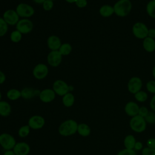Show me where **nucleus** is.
I'll use <instances>...</instances> for the list:
<instances>
[{
    "label": "nucleus",
    "mask_w": 155,
    "mask_h": 155,
    "mask_svg": "<svg viewBox=\"0 0 155 155\" xmlns=\"http://www.w3.org/2000/svg\"><path fill=\"white\" fill-rule=\"evenodd\" d=\"M12 113L11 105L5 101H0V116L4 117H8Z\"/></svg>",
    "instance_id": "6ab92c4d"
},
{
    "label": "nucleus",
    "mask_w": 155,
    "mask_h": 155,
    "mask_svg": "<svg viewBox=\"0 0 155 155\" xmlns=\"http://www.w3.org/2000/svg\"><path fill=\"white\" fill-rule=\"evenodd\" d=\"M142 87V82L139 77H132L128 82L127 87L128 91L133 94L139 91Z\"/></svg>",
    "instance_id": "4468645a"
},
{
    "label": "nucleus",
    "mask_w": 155,
    "mask_h": 155,
    "mask_svg": "<svg viewBox=\"0 0 155 155\" xmlns=\"http://www.w3.org/2000/svg\"><path fill=\"white\" fill-rule=\"evenodd\" d=\"M48 64L52 67H57L60 65L62 61V55L58 50L50 51L47 57Z\"/></svg>",
    "instance_id": "f8f14e48"
},
{
    "label": "nucleus",
    "mask_w": 155,
    "mask_h": 155,
    "mask_svg": "<svg viewBox=\"0 0 155 155\" xmlns=\"http://www.w3.org/2000/svg\"><path fill=\"white\" fill-rule=\"evenodd\" d=\"M48 72V67L45 64L39 63L34 67L32 74L35 79L38 80H42L47 76Z\"/></svg>",
    "instance_id": "6e6552de"
},
{
    "label": "nucleus",
    "mask_w": 155,
    "mask_h": 155,
    "mask_svg": "<svg viewBox=\"0 0 155 155\" xmlns=\"http://www.w3.org/2000/svg\"><path fill=\"white\" fill-rule=\"evenodd\" d=\"M45 124L44 117L41 115L31 116L28 120L27 125L31 130H39L44 127Z\"/></svg>",
    "instance_id": "9b49d317"
},
{
    "label": "nucleus",
    "mask_w": 155,
    "mask_h": 155,
    "mask_svg": "<svg viewBox=\"0 0 155 155\" xmlns=\"http://www.w3.org/2000/svg\"><path fill=\"white\" fill-rule=\"evenodd\" d=\"M51 1H56V0H51Z\"/></svg>",
    "instance_id": "3c124183"
},
{
    "label": "nucleus",
    "mask_w": 155,
    "mask_h": 155,
    "mask_svg": "<svg viewBox=\"0 0 155 155\" xmlns=\"http://www.w3.org/2000/svg\"><path fill=\"white\" fill-rule=\"evenodd\" d=\"M147 145H148V147H150L151 148H155V139L154 138L149 139L147 142Z\"/></svg>",
    "instance_id": "58836bf2"
},
{
    "label": "nucleus",
    "mask_w": 155,
    "mask_h": 155,
    "mask_svg": "<svg viewBox=\"0 0 155 155\" xmlns=\"http://www.w3.org/2000/svg\"><path fill=\"white\" fill-rule=\"evenodd\" d=\"M125 113L130 116H134L138 114L139 107L138 105L133 101L128 102L125 106Z\"/></svg>",
    "instance_id": "a211bd4d"
},
{
    "label": "nucleus",
    "mask_w": 155,
    "mask_h": 155,
    "mask_svg": "<svg viewBox=\"0 0 155 155\" xmlns=\"http://www.w3.org/2000/svg\"><path fill=\"white\" fill-rule=\"evenodd\" d=\"M6 80V76L5 73L0 70V85L4 84Z\"/></svg>",
    "instance_id": "ea45409f"
},
{
    "label": "nucleus",
    "mask_w": 155,
    "mask_h": 155,
    "mask_svg": "<svg viewBox=\"0 0 155 155\" xmlns=\"http://www.w3.org/2000/svg\"><path fill=\"white\" fill-rule=\"evenodd\" d=\"M146 122L149 124H154L155 123V113L153 112L149 111L147 115L144 117Z\"/></svg>",
    "instance_id": "473e14b6"
},
{
    "label": "nucleus",
    "mask_w": 155,
    "mask_h": 155,
    "mask_svg": "<svg viewBox=\"0 0 155 155\" xmlns=\"http://www.w3.org/2000/svg\"><path fill=\"white\" fill-rule=\"evenodd\" d=\"M148 112L149 111H148V109L145 107H141L140 108H139L138 115H139L143 117H145L147 115Z\"/></svg>",
    "instance_id": "4c0bfd02"
},
{
    "label": "nucleus",
    "mask_w": 155,
    "mask_h": 155,
    "mask_svg": "<svg viewBox=\"0 0 155 155\" xmlns=\"http://www.w3.org/2000/svg\"><path fill=\"white\" fill-rule=\"evenodd\" d=\"M130 126L134 131L142 133L146 128V121L144 117L137 114L132 117L130 121Z\"/></svg>",
    "instance_id": "39448f33"
},
{
    "label": "nucleus",
    "mask_w": 155,
    "mask_h": 155,
    "mask_svg": "<svg viewBox=\"0 0 155 155\" xmlns=\"http://www.w3.org/2000/svg\"><path fill=\"white\" fill-rule=\"evenodd\" d=\"M134 97L137 101L143 102H145L147 99L148 95L146 92L140 90L139 91H138L136 94H134Z\"/></svg>",
    "instance_id": "7c9ffc66"
},
{
    "label": "nucleus",
    "mask_w": 155,
    "mask_h": 155,
    "mask_svg": "<svg viewBox=\"0 0 155 155\" xmlns=\"http://www.w3.org/2000/svg\"><path fill=\"white\" fill-rule=\"evenodd\" d=\"M45 0H33V1L36 4H42Z\"/></svg>",
    "instance_id": "a18cd8bd"
},
{
    "label": "nucleus",
    "mask_w": 155,
    "mask_h": 155,
    "mask_svg": "<svg viewBox=\"0 0 155 155\" xmlns=\"http://www.w3.org/2000/svg\"><path fill=\"white\" fill-rule=\"evenodd\" d=\"M142 143L140 142H136V143H135V145H134V149L136 150H140L142 149Z\"/></svg>",
    "instance_id": "37998d69"
},
{
    "label": "nucleus",
    "mask_w": 155,
    "mask_h": 155,
    "mask_svg": "<svg viewBox=\"0 0 155 155\" xmlns=\"http://www.w3.org/2000/svg\"><path fill=\"white\" fill-rule=\"evenodd\" d=\"M40 92L41 90L38 89H35L30 87H24L21 90V97L25 100H30L36 96L39 97Z\"/></svg>",
    "instance_id": "dca6fc26"
},
{
    "label": "nucleus",
    "mask_w": 155,
    "mask_h": 155,
    "mask_svg": "<svg viewBox=\"0 0 155 155\" xmlns=\"http://www.w3.org/2000/svg\"><path fill=\"white\" fill-rule=\"evenodd\" d=\"M142 155H155V148L146 147L143 149Z\"/></svg>",
    "instance_id": "c9c22d12"
},
{
    "label": "nucleus",
    "mask_w": 155,
    "mask_h": 155,
    "mask_svg": "<svg viewBox=\"0 0 155 155\" xmlns=\"http://www.w3.org/2000/svg\"><path fill=\"white\" fill-rule=\"evenodd\" d=\"M8 30V25L2 17H0V38L4 36Z\"/></svg>",
    "instance_id": "c756f323"
},
{
    "label": "nucleus",
    "mask_w": 155,
    "mask_h": 155,
    "mask_svg": "<svg viewBox=\"0 0 155 155\" xmlns=\"http://www.w3.org/2000/svg\"><path fill=\"white\" fill-rule=\"evenodd\" d=\"M6 96L10 101H16L21 97V90L16 88H10L7 91Z\"/></svg>",
    "instance_id": "b1692460"
},
{
    "label": "nucleus",
    "mask_w": 155,
    "mask_h": 155,
    "mask_svg": "<svg viewBox=\"0 0 155 155\" xmlns=\"http://www.w3.org/2000/svg\"><path fill=\"white\" fill-rule=\"evenodd\" d=\"M77 133L82 137H87L91 133V128L90 126L85 123L78 124Z\"/></svg>",
    "instance_id": "5701e85b"
},
{
    "label": "nucleus",
    "mask_w": 155,
    "mask_h": 155,
    "mask_svg": "<svg viewBox=\"0 0 155 155\" xmlns=\"http://www.w3.org/2000/svg\"><path fill=\"white\" fill-rule=\"evenodd\" d=\"M146 11L150 17L155 18V1H150L148 2L146 7Z\"/></svg>",
    "instance_id": "c85d7f7f"
},
{
    "label": "nucleus",
    "mask_w": 155,
    "mask_h": 155,
    "mask_svg": "<svg viewBox=\"0 0 155 155\" xmlns=\"http://www.w3.org/2000/svg\"><path fill=\"white\" fill-rule=\"evenodd\" d=\"M68 88H69V92L73 91L74 90V86L72 85H69V87Z\"/></svg>",
    "instance_id": "49530a36"
},
{
    "label": "nucleus",
    "mask_w": 155,
    "mask_h": 155,
    "mask_svg": "<svg viewBox=\"0 0 155 155\" xmlns=\"http://www.w3.org/2000/svg\"><path fill=\"white\" fill-rule=\"evenodd\" d=\"M31 128L28 125H24L21 126L18 131V134L19 137L21 138H25L27 137L30 133Z\"/></svg>",
    "instance_id": "bb28decb"
},
{
    "label": "nucleus",
    "mask_w": 155,
    "mask_h": 155,
    "mask_svg": "<svg viewBox=\"0 0 155 155\" xmlns=\"http://www.w3.org/2000/svg\"><path fill=\"white\" fill-rule=\"evenodd\" d=\"M146 87L149 92L155 94V81H148L146 84Z\"/></svg>",
    "instance_id": "72a5a7b5"
},
{
    "label": "nucleus",
    "mask_w": 155,
    "mask_h": 155,
    "mask_svg": "<svg viewBox=\"0 0 155 155\" xmlns=\"http://www.w3.org/2000/svg\"><path fill=\"white\" fill-rule=\"evenodd\" d=\"M99 12L100 15L104 18H108L114 13L113 7L108 4L102 5L99 8Z\"/></svg>",
    "instance_id": "412c9836"
},
{
    "label": "nucleus",
    "mask_w": 155,
    "mask_h": 155,
    "mask_svg": "<svg viewBox=\"0 0 155 155\" xmlns=\"http://www.w3.org/2000/svg\"><path fill=\"white\" fill-rule=\"evenodd\" d=\"M3 155H16L13 150H6L4 152Z\"/></svg>",
    "instance_id": "c03bdc74"
},
{
    "label": "nucleus",
    "mask_w": 155,
    "mask_h": 155,
    "mask_svg": "<svg viewBox=\"0 0 155 155\" xmlns=\"http://www.w3.org/2000/svg\"><path fill=\"white\" fill-rule=\"evenodd\" d=\"M78 123L74 119L64 120L58 127L59 134L63 137H69L77 133Z\"/></svg>",
    "instance_id": "f257e3e1"
},
{
    "label": "nucleus",
    "mask_w": 155,
    "mask_h": 155,
    "mask_svg": "<svg viewBox=\"0 0 155 155\" xmlns=\"http://www.w3.org/2000/svg\"><path fill=\"white\" fill-rule=\"evenodd\" d=\"M56 93L52 88H44L41 90L39 99L44 103H50L53 102L56 98Z\"/></svg>",
    "instance_id": "ddd939ff"
},
{
    "label": "nucleus",
    "mask_w": 155,
    "mask_h": 155,
    "mask_svg": "<svg viewBox=\"0 0 155 155\" xmlns=\"http://www.w3.org/2000/svg\"><path fill=\"white\" fill-rule=\"evenodd\" d=\"M62 102L64 107L67 108L71 107L75 102V97L71 92L66 93L62 97Z\"/></svg>",
    "instance_id": "aec40b11"
},
{
    "label": "nucleus",
    "mask_w": 155,
    "mask_h": 155,
    "mask_svg": "<svg viewBox=\"0 0 155 155\" xmlns=\"http://www.w3.org/2000/svg\"><path fill=\"white\" fill-rule=\"evenodd\" d=\"M150 107L151 108V110L154 111H155V94L153 96V97L151 98L150 103Z\"/></svg>",
    "instance_id": "79ce46f5"
},
{
    "label": "nucleus",
    "mask_w": 155,
    "mask_h": 155,
    "mask_svg": "<svg viewBox=\"0 0 155 155\" xmlns=\"http://www.w3.org/2000/svg\"><path fill=\"white\" fill-rule=\"evenodd\" d=\"M143 47L145 51L152 53L155 50V41L150 37L145 38L143 41Z\"/></svg>",
    "instance_id": "4be33fe9"
},
{
    "label": "nucleus",
    "mask_w": 155,
    "mask_h": 155,
    "mask_svg": "<svg viewBox=\"0 0 155 155\" xmlns=\"http://www.w3.org/2000/svg\"><path fill=\"white\" fill-rule=\"evenodd\" d=\"M72 46L70 44L65 42V43H62L59 48L58 51L60 52V53L64 56H68L69 55L71 51H72Z\"/></svg>",
    "instance_id": "a878e982"
},
{
    "label": "nucleus",
    "mask_w": 155,
    "mask_h": 155,
    "mask_svg": "<svg viewBox=\"0 0 155 155\" xmlns=\"http://www.w3.org/2000/svg\"><path fill=\"white\" fill-rule=\"evenodd\" d=\"M148 37H150V38H153V39L155 38V29L154 28L148 29Z\"/></svg>",
    "instance_id": "a19ab883"
},
{
    "label": "nucleus",
    "mask_w": 155,
    "mask_h": 155,
    "mask_svg": "<svg viewBox=\"0 0 155 155\" xmlns=\"http://www.w3.org/2000/svg\"><path fill=\"white\" fill-rule=\"evenodd\" d=\"M16 143L15 137L7 133H2L0 134V146L5 150H13Z\"/></svg>",
    "instance_id": "20e7f679"
},
{
    "label": "nucleus",
    "mask_w": 155,
    "mask_h": 155,
    "mask_svg": "<svg viewBox=\"0 0 155 155\" xmlns=\"http://www.w3.org/2000/svg\"><path fill=\"white\" fill-rule=\"evenodd\" d=\"M136 139L133 135H128L127 136L124 141V146L125 148L130 149V150H133L134 148V145L136 143Z\"/></svg>",
    "instance_id": "393cba45"
},
{
    "label": "nucleus",
    "mask_w": 155,
    "mask_h": 155,
    "mask_svg": "<svg viewBox=\"0 0 155 155\" xmlns=\"http://www.w3.org/2000/svg\"><path fill=\"white\" fill-rule=\"evenodd\" d=\"M19 16L21 18H30L35 14L34 8L30 4L21 2L18 4L15 8Z\"/></svg>",
    "instance_id": "7ed1b4c3"
},
{
    "label": "nucleus",
    "mask_w": 155,
    "mask_h": 155,
    "mask_svg": "<svg viewBox=\"0 0 155 155\" xmlns=\"http://www.w3.org/2000/svg\"><path fill=\"white\" fill-rule=\"evenodd\" d=\"M117 155H136V153L133 150L125 148L120 151Z\"/></svg>",
    "instance_id": "f704fd0d"
},
{
    "label": "nucleus",
    "mask_w": 155,
    "mask_h": 155,
    "mask_svg": "<svg viewBox=\"0 0 155 155\" xmlns=\"http://www.w3.org/2000/svg\"><path fill=\"white\" fill-rule=\"evenodd\" d=\"M2 101V94H1V92L0 91V101Z\"/></svg>",
    "instance_id": "8fccbe9b"
},
{
    "label": "nucleus",
    "mask_w": 155,
    "mask_h": 155,
    "mask_svg": "<svg viewBox=\"0 0 155 155\" xmlns=\"http://www.w3.org/2000/svg\"><path fill=\"white\" fill-rule=\"evenodd\" d=\"M13 151L16 155H28L30 152V146L25 142H16Z\"/></svg>",
    "instance_id": "2eb2a0df"
},
{
    "label": "nucleus",
    "mask_w": 155,
    "mask_h": 155,
    "mask_svg": "<svg viewBox=\"0 0 155 155\" xmlns=\"http://www.w3.org/2000/svg\"><path fill=\"white\" fill-rule=\"evenodd\" d=\"M152 74H153V78L155 79V66L153 67V70H152Z\"/></svg>",
    "instance_id": "09e8293b"
},
{
    "label": "nucleus",
    "mask_w": 155,
    "mask_h": 155,
    "mask_svg": "<svg viewBox=\"0 0 155 155\" xmlns=\"http://www.w3.org/2000/svg\"><path fill=\"white\" fill-rule=\"evenodd\" d=\"M61 38L54 35L48 36L47 40V45L51 51L58 50L62 44Z\"/></svg>",
    "instance_id": "f3484780"
},
{
    "label": "nucleus",
    "mask_w": 155,
    "mask_h": 155,
    "mask_svg": "<svg viewBox=\"0 0 155 155\" xmlns=\"http://www.w3.org/2000/svg\"><path fill=\"white\" fill-rule=\"evenodd\" d=\"M68 87L69 85L65 81L62 79L56 80L54 81L52 85V89L56 94L62 97L69 92Z\"/></svg>",
    "instance_id": "1a4fd4ad"
},
{
    "label": "nucleus",
    "mask_w": 155,
    "mask_h": 155,
    "mask_svg": "<svg viewBox=\"0 0 155 155\" xmlns=\"http://www.w3.org/2000/svg\"><path fill=\"white\" fill-rule=\"evenodd\" d=\"M114 13L119 17L127 16L131 10L132 4L130 0H119L114 6Z\"/></svg>",
    "instance_id": "f03ea898"
},
{
    "label": "nucleus",
    "mask_w": 155,
    "mask_h": 155,
    "mask_svg": "<svg viewBox=\"0 0 155 155\" xmlns=\"http://www.w3.org/2000/svg\"><path fill=\"white\" fill-rule=\"evenodd\" d=\"M74 4L78 8H84L87 5V0H76Z\"/></svg>",
    "instance_id": "e433bc0d"
},
{
    "label": "nucleus",
    "mask_w": 155,
    "mask_h": 155,
    "mask_svg": "<svg viewBox=\"0 0 155 155\" xmlns=\"http://www.w3.org/2000/svg\"><path fill=\"white\" fill-rule=\"evenodd\" d=\"M2 18L8 25L11 26H16L20 19V17L16 10L12 9H8L5 10L4 12Z\"/></svg>",
    "instance_id": "9d476101"
},
{
    "label": "nucleus",
    "mask_w": 155,
    "mask_h": 155,
    "mask_svg": "<svg viewBox=\"0 0 155 155\" xmlns=\"http://www.w3.org/2000/svg\"><path fill=\"white\" fill-rule=\"evenodd\" d=\"M67 2H68V3H69V4H73V3H74L75 2V1H76V0H65Z\"/></svg>",
    "instance_id": "de8ad7c7"
},
{
    "label": "nucleus",
    "mask_w": 155,
    "mask_h": 155,
    "mask_svg": "<svg viewBox=\"0 0 155 155\" xmlns=\"http://www.w3.org/2000/svg\"><path fill=\"white\" fill-rule=\"evenodd\" d=\"M22 38V34L17 30H15L11 32L10 35V39L13 43H19Z\"/></svg>",
    "instance_id": "cd10ccee"
},
{
    "label": "nucleus",
    "mask_w": 155,
    "mask_h": 155,
    "mask_svg": "<svg viewBox=\"0 0 155 155\" xmlns=\"http://www.w3.org/2000/svg\"><path fill=\"white\" fill-rule=\"evenodd\" d=\"M132 31L134 36L138 39H144L145 38L148 37V28L143 22H136L132 27Z\"/></svg>",
    "instance_id": "0eeeda50"
},
{
    "label": "nucleus",
    "mask_w": 155,
    "mask_h": 155,
    "mask_svg": "<svg viewBox=\"0 0 155 155\" xmlns=\"http://www.w3.org/2000/svg\"><path fill=\"white\" fill-rule=\"evenodd\" d=\"M33 22L28 18H21L16 25V30H18L22 35L31 33L33 29Z\"/></svg>",
    "instance_id": "423d86ee"
},
{
    "label": "nucleus",
    "mask_w": 155,
    "mask_h": 155,
    "mask_svg": "<svg viewBox=\"0 0 155 155\" xmlns=\"http://www.w3.org/2000/svg\"><path fill=\"white\" fill-rule=\"evenodd\" d=\"M42 8L45 11H50L54 7V1L51 0H45L42 4Z\"/></svg>",
    "instance_id": "2f4dec72"
},
{
    "label": "nucleus",
    "mask_w": 155,
    "mask_h": 155,
    "mask_svg": "<svg viewBox=\"0 0 155 155\" xmlns=\"http://www.w3.org/2000/svg\"><path fill=\"white\" fill-rule=\"evenodd\" d=\"M151 1H155V0H151Z\"/></svg>",
    "instance_id": "603ef678"
}]
</instances>
